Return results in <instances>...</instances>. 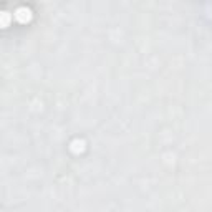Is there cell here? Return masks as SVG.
I'll use <instances>...</instances> for the list:
<instances>
[{
  "instance_id": "obj_2",
  "label": "cell",
  "mask_w": 212,
  "mask_h": 212,
  "mask_svg": "<svg viewBox=\"0 0 212 212\" xmlns=\"http://www.w3.org/2000/svg\"><path fill=\"white\" fill-rule=\"evenodd\" d=\"M7 22H8V12H2V23L7 25Z\"/></svg>"
},
{
  "instance_id": "obj_1",
  "label": "cell",
  "mask_w": 212,
  "mask_h": 212,
  "mask_svg": "<svg viewBox=\"0 0 212 212\" xmlns=\"http://www.w3.org/2000/svg\"><path fill=\"white\" fill-rule=\"evenodd\" d=\"M15 17H17L20 22H25V20L30 18V10L25 8V7H20V8L15 10Z\"/></svg>"
}]
</instances>
